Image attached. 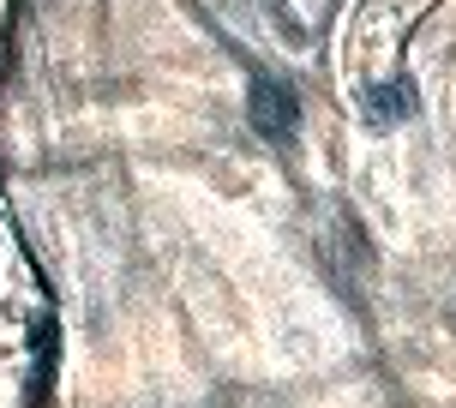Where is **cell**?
<instances>
[{"instance_id": "6da1fadb", "label": "cell", "mask_w": 456, "mask_h": 408, "mask_svg": "<svg viewBox=\"0 0 456 408\" xmlns=\"http://www.w3.org/2000/svg\"><path fill=\"white\" fill-rule=\"evenodd\" d=\"M295 120H300V102H295V85H282L271 72L252 78V126L271 138V144H289L295 138Z\"/></svg>"}]
</instances>
